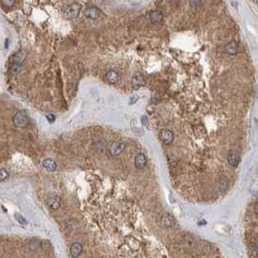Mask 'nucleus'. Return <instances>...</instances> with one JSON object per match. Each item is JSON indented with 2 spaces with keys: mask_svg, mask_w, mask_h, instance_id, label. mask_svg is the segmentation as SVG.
Segmentation results:
<instances>
[{
  "mask_svg": "<svg viewBox=\"0 0 258 258\" xmlns=\"http://www.w3.org/2000/svg\"><path fill=\"white\" fill-rule=\"evenodd\" d=\"M82 10V7L80 4H71L69 5L64 11V16L66 18H69V19H73V18H76L79 17L80 15V12Z\"/></svg>",
  "mask_w": 258,
  "mask_h": 258,
  "instance_id": "f257e3e1",
  "label": "nucleus"
},
{
  "mask_svg": "<svg viewBox=\"0 0 258 258\" xmlns=\"http://www.w3.org/2000/svg\"><path fill=\"white\" fill-rule=\"evenodd\" d=\"M13 122H14V124H15L16 127H18V128H23V127L27 126L29 121H28V117H27L26 114L24 112H23V111H19V112H18L15 115Z\"/></svg>",
  "mask_w": 258,
  "mask_h": 258,
  "instance_id": "f03ea898",
  "label": "nucleus"
},
{
  "mask_svg": "<svg viewBox=\"0 0 258 258\" xmlns=\"http://www.w3.org/2000/svg\"><path fill=\"white\" fill-rule=\"evenodd\" d=\"M159 138L165 145H171L174 141V134L169 129H162L159 132Z\"/></svg>",
  "mask_w": 258,
  "mask_h": 258,
  "instance_id": "7ed1b4c3",
  "label": "nucleus"
},
{
  "mask_svg": "<svg viewBox=\"0 0 258 258\" xmlns=\"http://www.w3.org/2000/svg\"><path fill=\"white\" fill-rule=\"evenodd\" d=\"M145 85V78L141 73H136L132 77V87L134 89H139Z\"/></svg>",
  "mask_w": 258,
  "mask_h": 258,
  "instance_id": "20e7f679",
  "label": "nucleus"
},
{
  "mask_svg": "<svg viewBox=\"0 0 258 258\" xmlns=\"http://www.w3.org/2000/svg\"><path fill=\"white\" fill-rule=\"evenodd\" d=\"M227 160L232 167H237L240 163V154L236 151H230L227 154Z\"/></svg>",
  "mask_w": 258,
  "mask_h": 258,
  "instance_id": "39448f33",
  "label": "nucleus"
},
{
  "mask_svg": "<svg viewBox=\"0 0 258 258\" xmlns=\"http://www.w3.org/2000/svg\"><path fill=\"white\" fill-rule=\"evenodd\" d=\"M100 15H101L100 10L96 7H89L85 10V16L89 19H92V21L97 19L100 17Z\"/></svg>",
  "mask_w": 258,
  "mask_h": 258,
  "instance_id": "423d86ee",
  "label": "nucleus"
},
{
  "mask_svg": "<svg viewBox=\"0 0 258 258\" xmlns=\"http://www.w3.org/2000/svg\"><path fill=\"white\" fill-rule=\"evenodd\" d=\"M125 148V145L121 142H115L112 144L111 146V148H110V152H111V154L113 156H117L120 155Z\"/></svg>",
  "mask_w": 258,
  "mask_h": 258,
  "instance_id": "0eeeda50",
  "label": "nucleus"
},
{
  "mask_svg": "<svg viewBox=\"0 0 258 258\" xmlns=\"http://www.w3.org/2000/svg\"><path fill=\"white\" fill-rule=\"evenodd\" d=\"M47 204L52 210H57V209H59V207H60V204H61L60 198H59L57 195L49 196L47 200Z\"/></svg>",
  "mask_w": 258,
  "mask_h": 258,
  "instance_id": "6e6552de",
  "label": "nucleus"
},
{
  "mask_svg": "<svg viewBox=\"0 0 258 258\" xmlns=\"http://www.w3.org/2000/svg\"><path fill=\"white\" fill-rule=\"evenodd\" d=\"M147 164V157L144 153H138L135 157V167L137 169H143Z\"/></svg>",
  "mask_w": 258,
  "mask_h": 258,
  "instance_id": "1a4fd4ad",
  "label": "nucleus"
},
{
  "mask_svg": "<svg viewBox=\"0 0 258 258\" xmlns=\"http://www.w3.org/2000/svg\"><path fill=\"white\" fill-rule=\"evenodd\" d=\"M82 251H83V245H82V244H80V243H74L71 245L70 253H71V256L73 258H78L79 256L81 255Z\"/></svg>",
  "mask_w": 258,
  "mask_h": 258,
  "instance_id": "9d476101",
  "label": "nucleus"
},
{
  "mask_svg": "<svg viewBox=\"0 0 258 258\" xmlns=\"http://www.w3.org/2000/svg\"><path fill=\"white\" fill-rule=\"evenodd\" d=\"M224 52L227 54L230 55H234L238 53V45L235 41H231L230 43H228L225 48H224Z\"/></svg>",
  "mask_w": 258,
  "mask_h": 258,
  "instance_id": "9b49d317",
  "label": "nucleus"
},
{
  "mask_svg": "<svg viewBox=\"0 0 258 258\" xmlns=\"http://www.w3.org/2000/svg\"><path fill=\"white\" fill-rule=\"evenodd\" d=\"M43 166H44L45 169H47L48 171H49V172H54V171L56 170V168H57V163H56L54 160L51 159V158H47V159H45V160L43 161Z\"/></svg>",
  "mask_w": 258,
  "mask_h": 258,
  "instance_id": "f8f14e48",
  "label": "nucleus"
},
{
  "mask_svg": "<svg viewBox=\"0 0 258 258\" xmlns=\"http://www.w3.org/2000/svg\"><path fill=\"white\" fill-rule=\"evenodd\" d=\"M120 75L118 73H116V71H109L107 74H106V80L108 81V83H110L112 85L114 84H116L118 81H120Z\"/></svg>",
  "mask_w": 258,
  "mask_h": 258,
  "instance_id": "ddd939ff",
  "label": "nucleus"
},
{
  "mask_svg": "<svg viewBox=\"0 0 258 258\" xmlns=\"http://www.w3.org/2000/svg\"><path fill=\"white\" fill-rule=\"evenodd\" d=\"M163 17L164 16H163L162 12H160V11H153L150 15V19H151V22L152 23L156 24V23H160L162 22Z\"/></svg>",
  "mask_w": 258,
  "mask_h": 258,
  "instance_id": "4468645a",
  "label": "nucleus"
},
{
  "mask_svg": "<svg viewBox=\"0 0 258 258\" xmlns=\"http://www.w3.org/2000/svg\"><path fill=\"white\" fill-rule=\"evenodd\" d=\"M25 57H26V54L23 51L18 52L16 54V55L14 56V63L15 65H19L22 66L23 62L25 60Z\"/></svg>",
  "mask_w": 258,
  "mask_h": 258,
  "instance_id": "2eb2a0df",
  "label": "nucleus"
},
{
  "mask_svg": "<svg viewBox=\"0 0 258 258\" xmlns=\"http://www.w3.org/2000/svg\"><path fill=\"white\" fill-rule=\"evenodd\" d=\"M162 221H163V225L165 227H171L175 223L174 217L170 214H165L163 218H162Z\"/></svg>",
  "mask_w": 258,
  "mask_h": 258,
  "instance_id": "dca6fc26",
  "label": "nucleus"
},
{
  "mask_svg": "<svg viewBox=\"0 0 258 258\" xmlns=\"http://www.w3.org/2000/svg\"><path fill=\"white\" fill-rule=\"evenodd\" d=\"M9 177V173L6 169L2 168V169H0V182H4L6 178H8Z\"/></svg>",
  "mask_w": 258,
  "mask_h": 258,
  "instance_id": "f3484780",
  "label": "nucleus"
},
{
  "mask_svg": "<svg viewBox=\"0 0 258 258\" xmlns=\"http://www.w3.org/2000/svg\"><path fill=\"white\" fill-rule=\"evenodd\" d=\"M0 1H1V3L5 7H9V8L13 7L14 4H15V0H0Z\"/></svg>",
  "mask_w": 258,
  "mask_h": 258,
  "instance_id": "a211bd4d",
  "label": "nucleus"
},
{
  "mask_svg": "<svg viewBox=\"0 0 258 258\" xmlns=\"http://www.w3.org/2000/svg\"><path fill=\"white\" fill-rule=\"evenodd\" d=\"M201 0H189V4L191 8H197L200 6Z\"/></svg>",
  "mask_w": 258,
  "mask_h": 258,
  "instance_id": "6ab92c4d",
  "label": "nucleus"
},
{
  "mask_svg": "<svg viewBox=\"0 0 258 258\" xmlns=\"http://www.w3.org/2000/svg\"><path fill=\"white\" fill-rule=\"evenodd\" d=\"M16 217L18 218V221L21 222V223H23V224H26V220L24 219V217L21 216L19 214H16Z\"/></svg>",
  "mask_w": 258,
  "mask_h": 258,
  "instance_id": "aec40b11",
  "label": "nucleus"
},
{
  "mask_svg": "<svg viewBox=\"0 0 258 258\" xmlns=\"http://www.w3.org/2000/svg\"><path fill=\"white\" fill-rule=\"evenodd\" d=\"M46 117H47V120H48L49 122H53V121H54V120H55V116H54V115H47Z\"/></svg>",
  "mask_w": 258,
  "mask_h": 258,
  "instance_id": "412c9836",
  "label": "nucleus"
},
{
  "mask_svg": "<svg viewBox=\"0 0 258 258\" xmlns=\"http://www.w3.org/2000/svg\"><path fill=\"white\" fill-rule=\"evenodd\" d=\"M141 121H142L143 124H145V125H146V124H147V116H143Z\"/></svg>",
  "mask_w": 258,
  "mask_h": 258,
  "instance_id": "4be33fe9",
  "label": "nucleus"
},
{
  "mask_svg": "<svg viewBox=\"0 0 258 258\" xmlns=\"http://www.w3.org/2000/svg\"><path fill=\"white\" fill-rule=\"evenodd\" d=\"M253 250H254V252L258 255V245H253Z\"/></svg>",
  "mask_w": 258,
  "mask_h": 258,
  "instance_id": "5701e85b",
  "label": "nucleus"
},
{
  "mask_svg": "<svg viewBox=\"0 0 258 258\" xmlns=\"http://www.w3.org/2000/svg\"><path fill=\"white\" fill-rule=\"evenodd\" d=\"M254 212H255V214H258V202L255 204V206H254Z\"/></svg>",
  "mask_w": 258,
  "mask_h": 258,
  "instance_id": "b1692460",
  "label": "nucleus"
},
{
  "mask_svg": "<svg viewBox=\"0 0 258 258\" xmlns=\"http://www.w3.org/2000/svg\"><path fill=\"white\" fill-rule=\"evenodd\" d=\"M256 3H257V6H258V0H256Z\"/></svg>",
  "mask_w": 258,
  "mask_h": 258,
  "instance_id": "393cba45",
  "label": "nucleus"
},
{
  "mask_svg": "<svg viewBox=\"0 0 258 258\" xmlns=\"http://www.w3.org/2000/svg\"><path fill=\"white\" fill-rule=\"evenodd\" d=\"M0 242H1V241H0Z\"/></svg>",
  "mask_w": 258,
  "mask_h": 258,
  "instance_id": "a878e982",
  "label": "nucleus"
}]
</instances>
